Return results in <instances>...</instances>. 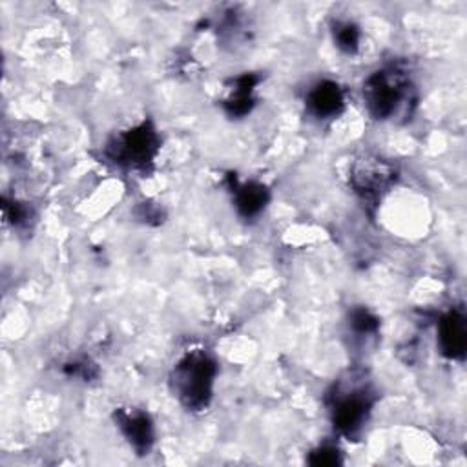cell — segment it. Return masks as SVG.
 Segmentation results:
<instances>
[{"instance_id":"cell-1","label":"cell","mask_w":467,"mask_h":467,"mask_svg":"<svg viewBox=\"0 0 467 467\" xmlns=\"http://www.w3.org/2000/svg\"><path fill=\"white\" fill-rule=\"evenodd\" d=\"M215 376V359L206 350L193 348L173 365L170 387L173 396H177L188 410H202L212 400Z\"/></svg>"},{"instance_id":"cell-2","label":"cell","mask_w":467,"mask_h":467,"mask_svg":"<svg viewBox=\"0 0 467 467\" xmlns=\"http://www.w3.org/2000/svg\"><path fill=\"white\" fill-rule=\"evenodd\" d=\"M412 82L405 69L400 66H385L376 69L363 82V102L368 115L376 120L392 119L409 100Z\"/></svg>"},{"instance_id":"cell-3","label":"cell","mask_w":467,"mask_h":467,"mask_svg":"<svg viewBox=\"0 0 467 467\" xmlns=\"http://www.w3.org/2000/svg\"><path fill=\"white\" fill-rule=\"evenodd\" d=\"M161 148V139L150 120L117 133L106 144V157L126 170H148Z\"/></svg>"},{"instance_id":"cell-4","label":"cell","mask_w":467,"mask_h":467,"mask_svg":"<svg viewBox=\"0 0 467 467\" xmlns=\"http://www.w3.org/2000/svg\"><path fill=\"white\" fill-rule=\"evenodd\" d=\"M396 179V168L389 161L370 153L358 157L350 164L348 171L350 188L365 204H378L381 197L394 186Z\"/></svg>"},{"instance_id":"cell-5","label":"cell","mask_w":467,"mask_h":467,"mask_svg":"<svg viewBox=\"0 0 467 467\" xmlns=\"http://www.w3.org/2000/svg\"><path fill=\"white\" fill-rule=\"evenodd\" d=\"M372 403L374 400L365 387L334 394L330 403V418L334 429L345 436L358 434L363 423L368 420Z\"/></svg>"},{"instance_id":"cell-6","label":"cell","mask_w":467,"mask_h":467,"mask_svg":"<svg viewBox=\"0 0 467 467\" xmlns=\"http://www.w3.org/2000/svg\"><path fill=\"white\" fill-rule=\"evenodd\" d=\"M117 427L137 454H148L155 441L151 418L139 409H117L113 414Z\"/></svg>"},{"instance_id":"cell-7","label":"cell","mask_w":467,"mask_h":467,"mask_svg":"<svg viewBox=\"0 0 467 467\" xmlns=\"http://www.w3.org/2000/svg\"><path fill=\"white\" fill-rule=\"evenodd\" d=\"M305 106L306 111L319 120L336 119L345 109V91L334 80H319L306 91Z\"/></svg>"},{"instance_id":"cell-8","label":"cell","mask_w":467,"mask_h":467,"mask_svg":"<svg viewBox=\"0 0 467 467\" xmlns=\"http://www.w3.org/2000/svg\"><path fill=\"white\" fill-rule=\"evenodd\" d=\"M438 347L447 359L462 361L467 348V323L458 308H451L438 321Z\"/></svg>"},{"instance_id":"cell-9","label":"cell","mask_w":467,"mask_h":467,"mask_svg":"<svg viewBox=\"0 0 467 467\" xmlns=\"http://www.w3.org/2000/svg\"><path fill=\"white\" fill-rule=\"evenodd\" d=\"M228 186L232 192L234 206L243 219H255L270 201V190L263 182H239L234 175H228Z\"/></svg>"},{"instance_id":"cell-10","label":"cell","mask_w":467,"mask_h":467,"mask_svg":"<svg viewBox=\"0 0 467 467\" xmlns=\"http://www.w3.org/2000/svg\"><path fill=\"white\" fill-rule=\"evenodd\" d=\"M261 77L255 73H243L239 75L230 89V95L223 100V109L232 119L246 117L252 108L255 106V86L259 84Z\"/></svg>"},{"instance_id":"cell-11","label":"cell","mask_w":467,"mask_h":467,"mask_svg":"<svg viewBox=\"0 0 467 467\" xmlns=\"http://www.w3.org/2000/svg\"><path fill=\"white\" fill-rule=\"evenodd\" d=\"M332 38L339 51L345 55H354L359 49L361 31L352 20H336L332 24Z\"/></svg>"},{"instance_id":"cell-12","label":"cell","mask_w":467,"mask_h":467,"mask_svg":"<svg viewBox=\"0 0 467 467\" xmlns=\"http://www.w3.org/2000/svg\"><path fill=\"white\" fill-rule=\"evenodd\" d=\"M348 325L358 336H372L379 328V319L365 306H356L350 310Z\"/></svg>"},{"instance_id":"cell-13","label":"cell","mask_w":467,"mask_h":467,"mask_svg":"<svg viewBox=\"0 0 467 467\" xmlns=\"http://www.w3.org/2000/svg\"><path fill=\"white\" fill-rule=\"evenodd\" d=\"M308 463L310 465H337V463H341V454L332 445H321L310 452Z\"/></svg>"},{"instance_id":"cell-14","label":"cell","mask_w":467,"mask_h":467,"mask_svg":"<svg viewBox=\"0 0 467 467\" xmlns=\"http://www.w3.org/2000/svg\"><path fill=\"white\" fill-rule=\"evenodd\" d=\"M64 370H66V374H67V376L82 378V379H89L91 376H95V365H93V363H89L88 359L67 363Z\"/></svg>"}]
</instances>
